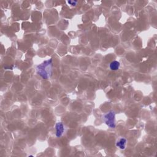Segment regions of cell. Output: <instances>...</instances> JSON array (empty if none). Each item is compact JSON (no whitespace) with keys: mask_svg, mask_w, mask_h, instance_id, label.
I'll use <instances>...</instances> for the list:
<instances>
[{"mask_svg":"<svg viewBox=\"0 0 157 157\" xmlns=\"http://www.w3.org/2000/svg\"><path fill=\"white\" fill-rule=\"evenodd\" d=\"M55 135L57 138H60L65 131L64 125L62 122H58L55 124Z\"/></svg>","mask_w":157,"mask_h":157,"instance_id":"cell-3","label":"cell"},{"mask_svg":"<svg viewBox=\"0 0 157 157\" xmlns=\"http://www.w3.org/2000/svg\"><path fill=\"white\" fill-rule=\"evenodd\" d=\"M53 60L52 58L45 60L42 63L36 66V72L43 79H49L52 74Z\"/></svg>","mask_w":157,"mask_h":157,"instance_id":"cell-1","label":"cell"},{"mask_svg":"<svg viewBox=\"0 0 157 157\" xmlns=\"http://www.w3.org/2000/svg\"><path fill=\"white\" fill-rule=\"evenodd\" d=\"M77 3L78 2L77 1H67V3L72 6H76Z\"/></svg>","mask_w":157,"mask_h":157,"instance_id":"cell-6","label":"cell"},{"mask_svg":"<svg viewBox=\"0 0 157 157\" xmlns=\"http://www.w3.org/2000/svg\"><path fill=\"white\" fill-rule=\"evenodd\" d=\"M103 121L106 125L110 128H115L116 126L115 124V113L111 111L108 113L104 114L103 117Z\"/></svg>","mask_w":157,"mask_h":157,"instance_id":"cell-2","label":"cell"},{"mask_svg":"<svg viewBox=\"0 0 157 157\" xmlns=\"http://www.w3.org/2000/svg\"><path fill=\"white\" fill-rule=\"evenodd\" d=\"M120 66V63L118 61H112V62L109 65V67L112 71H117L119 69Z\"/></svg>","mask_w":157,"mask_h":157,"instance_id":"cell-5","label":"cell"},{"mask_svg":"<svg viewBox=\"0 0 157 157\" xmlns=\"http://www.w3.org/2000/svg\"><path fill=\"white\" fill-rule=\"evenodd\" d=\"M126 142H127L126 139L124 138H121L119 139V141H117V142H116V146L121 150H124L126 148Z\"/></svg>","mask_w":157,"mask_h":157,"instance_id":"cell-4","label":"cell"}]
</instances>
